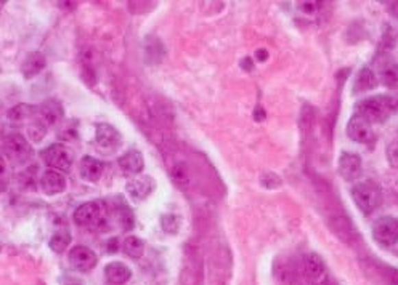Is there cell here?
I'll use <instances>...</instances> for the list:
<instances>
[{
  "label": "cell",
  "mask_w": 398,
  "mask_h": 285,
  "mask_svg": "<svg viewBox=\"0 0 398 285\" xmlns=\"http://www.w3.org/2000/svg\"><path fill=\"white\" fill-rule=\"evenodd\" d=\"M398 109L395 96L374 95L357 103V114L366 119L369 124H384Z\"/></svg>",
  "instance_id": "cell-1"
},
{
  "label": "cell",
  "mask_w": 398,
  "mask_h": 285,
  "mask_svg": "<svg viewBox=\"0 0 398 285\" xmlns=\"http://www.w3.org/2000/svg\"><path fill=\"white\" fill-rule=\"evenodd\" d=\"M2 152L5 161H10L12 165H21L32 157V146L21 133H8L2 139Z\"/></svg>",
  "instance_id": "cell-2"
},
{
  "label": "cell",
  "mask_w": 398,
  "mask_h": 285,
  "mask_svg": "<svg viewBox=\"0 0 398 285\" xmlns=\"http://www.w3.org/2000/svg\"><path fill=\"white\" fill-rule=\"evenodd\" d=\"M73 218L77 226L88 228V230H90V228L92 230H97V228H101L103 224L106 223L108 208L105 204L100 202V200H92V202L79 205L76 212L73 215Z\"/></svg>",
  "instance_id": "cell-3"
},
{
  "label": "cell",
  "mask_w": 398,
  "mask_h": 285,
  "mask_svg": "<svg viewBox=\"0 0 398 285\" xmlns=\"http://www.w3.org/2000/svg\"><path fill=\"white\" fill-rule=\"evenodd\" d=\"M352 199L360 212L364 215L373 213L382 202V193L373 181H363L352 188Z\"/></svg>",
  "instance_id": "cell-4"
},
{
  "label": "cell",
  "mask_w": 398,
  "mask_h": 285,
  "mask_svg": "<svg viewBox=\"0 0 398 285\" xmlns=\"http://www.w3.org/2000/svg\"><path fill=\"white\" fill-rule=\"evenodd\" d=\"M40 157L44 159V162L50 168L62 172H69V168L73 167L74 162V154L68 146H64L62 143H55L47 146L44 151L40 152Z\"/></svg>",
  "instance_id": "cell-5"
},
{
  "label": "cell",
  "mask_w": 398,
  "mask_h": 285,
  "mask_svg": "<svg viewBox=\"0 0 398 285\" xmlns=\"http://www.w3.org/2000/svg\"><path fill=\"white\" fill-rule=\"evenodd\" d=\"M301 271L302 277L306 280V285H326L327 282H331V277L327 274L325 263L315 254L303 256Z\"/></svg>",
  "instance_id": "cell-6"
},
{
  "label": "cell",
  "mask_w": 398,
  "mask_h": 285,
  "mask_svg": "<svg viewBox=\"0 0 398 285\" xmlns=\"http://www.w3.org/2000/svg\"><path fill=\"white\" fill-rule=\"evenodd\" d=\"M373 237L382 247L395 245L398 242V219L393 217L377 218L373 223Z\"/></svg>",
  "instance_id": "cell-7"
},
{
  "label": "cell",
  "mask_w": 398,
  "mask_h": 285,
  "mask_svg": "<svg viewBox=\"0 0 398 285\" xmlns=\"http://www.w3.org/2000/svg\"><path fill=\"white\" fill-rule=\"evenodd\" d=\"M69 264L76 271L81 273H90V271L98 264V256L92 249L86 245H77L71 249L68 255Z\"/></svg>",
  "instance_id": "cell-8"
},
{
  "label": "cell",
  "mask_w": 398,
  "mask_h": 285,
  "mask_svg": "<svg viewBox=\"0 0 398 285\" xmlns=\"http://www.w3.org/2000/svg\"><path fill=\"white\" fill-rule=\"evenodd\" d=\"M347 137L355 143H363V144L373 143L374 133H373L371 124L355 112L347 124Z\"/></svg>",
  "instance_id": "cell-9"
},
{
  "label": "cell",
  "mask_w": 398,
  "mask_h": 285,
  "mask_svg": "<svg viewBox=\"0 0 398 285\" xmlns=\"http://www.w3.org/2000/svg\"><path fill=\"white\" fill-rule=\"evenodd\" d=\"M339 175L345 181H357L363 174V161L355 152H343L339 157Z\"/></svg>",
  "instance_id": "cell-10"
},
{
  "label": "cell",
  "mask_w": 398,
  "mask_h": 285,
  "mask_svg": "<svg viewBox=\"0 0 398 285\" xmlns=\"http://www.w3.org/2000/svg\"><path fill=\"white\" fill-rule=\"evenodd\" d=\"M95 141L101 149H118L123 143V137L121 133L110 124H98L95 130Z\"/></svg>",
  "instance_id": "cell-11"
},
{
  "label": "cell",
  "mask_w": 398,
  "mask_h": 285,
  "mask_svg": "<svg viewBox=\"0 0 398 285\" xmlns=\"http://www.w3.org/2000/svg\"><path fill=\"white\" fill-rule=\"evenodd\" d=\"M40 189L44 191L47 195H56L63 193L66 189V178L62 172L56 170H47L44 175L40 176Z\"/></svg>",
  "instance_id": "cell-12"
},
{
  "label": "cell",
  "mask_w": 398,
  "mask_h": 285,
  "mask_svg": "<svg viewBox=\"0 0 398 285\" xmlns=\"http://www.w3.org/2000/svg\"><path fill=\"white\" fill-rule=\"evenodd\" d=\"M154 189V181L151 176L142 175L137 176V178L130 180L127 186H125V191H127L130 198L134 200H145L149 194L153 193Z\"/></svg>",
  "instance_id": "cell-13"
},
{
  "label": "cell",
  "mask_w": 398,
  "mask_h": 285,
  "mask_svg": "<svg viewBox=\"0 0 398 285\" xmlns=\"http://www.w3.org/2000/svg\"><path fill=\"white\" fill-rule=\"evenodd\" d=\"M39 119L45 125H56L64 119V109L62 103L56 100H47L39 106Z\"/></svg>",
  "instance_id": "cell-14"
},
{
  "label": "cell",
  "mask_w": 398,
  "mask_h": 285,
  "mask_svg": "<svg viewBox=\"0 0 398 285\" xmlns=\"http://www.w3.org/2000/svg\"><path fill=\"white\" fill-rule=\"evenodd\" d=\"M118 163L125 175H138L142 174L145 167V159L143 154L137 151V149H130V151L119 157Z\"/></svg>",
  "instance_id": "cell-15"
},
{
  "label": "cell",
  "mask_w": 398,
  "mask_h": 285,
  "mask_svg": "<svg viewBox=\"0 0 398 285\" xmlns=\"http://www.w3.org/2000/svg\"><path fill=\"white\" fill-rule=\"evenodd\" d=\"M105 277L111 285H124L132 277V271L121 261H111L105 266Z\"/></svg>",
  "instance_id": "cell-16"
},
{
  "label": "cell",
  "mask_w": 398,
  "mask_h": 285,
  "mask_svg": "<svg viewBox=\"0 0 398 285\" xmlns=\"http://www.w3.org/2000/svg\"><path fill=\"white\" fill-rule=\"evenodd\" d=\"M103 170H105V165L95 157L84 156L81 159V163H79V174H81L84 180L90 181V183H97L101 178Z\"/></svg>",
  "instance_id": "cell-17"
},
{
  "label": "cell",
  "mask_w": 398,
  "mask_h": 285,
  "mask_svg": "<svg viewBox=\"0 0 398 285\" xmlns=\"http://www.w3.org/2000/svg\"><path fill=\"white\" fill-rule=\"evenodd\" d=\"M47 66V59L44 53L40 51H32L26 56V59L21 64V72L26 79H32L37 74H40L44 71V68Z\"/></svg>",
  "instance_id": "cell-18"
},
{
  "label": "cell",
  "mask_w": 398,
  "mask_h": 285,
  "mask_svg": "<svg viewBox=\"0 0 398 285\" xmlns=\"http://www.w3.org/2000/svg\"><path fill=\"white\" fill-rule=\"evenodd\" d=\"M34 116H39V107L32 105H25V103L13 106L12 109H8L7 112V119L13 124H25L26 120L32 119Z\"/></svg>",
  "instance_id": "cell-19"
},
{
  "label": "cell",
  "mask_w": 398,
  "mask_h": 285,
  "mask_svg": "<svg viewBox=\"0 0 398 285\" xmlns=\"http://www.w3.org/2000/svg\"><path fill=\"white\" fill-rule=\"evenodd\" d=\"M377 87V77L369 68H363L362 71L358 72L357 79L353 82V93L358 95V93L364 92H371Z\"/></svg>",
  "instance_id": "cell-20"
},
{
  "label": "cell",
  "mask_w": 398,
  "mask_h": 285,
  "mask_svg": "<svg viewBox=\"0 0 398 285\" xmlns=\"http://www.w3.org/2000/svg\"><path fill=\"white\" fill-rule=\"evenodd\" d=\"M123 250L125 255L130 256V258H135V260L142 258L145 254V242L135 236H129V237H125V241L123 244Z\"/></svg>",
  "instance_id": "cell-21"
},
{
  "label": "cell",
  "mask_w": 398,
  "mask_h": 285,
  "mask_svg": "<svg viewBox=\"0 0 398 285\" xmlns=\"http://www.w3.org/2000/svg\"><path fill=\"white\" fill-rule=\"evenodd\" d=\"M379 77H381V82L387 88H397L398 87V66L392 63L386 64V66H382Z\"/></svg>",
  "instance_id": "cell-22"
},
{
  "label": "cell",
  "mask_w": 398,
  "mask_h": 285,
  "mask_svg": "<svg viewBox=\"0 0 398 285\" xmlns=\"http://www.w3.org/2000/svg\"><path fill=\"white\" fill-rule=\"evenodd\" d=\"M71 241L73 237L69 232H56V234L51 236L49 247L55 252V254H63V252L71 245Z\"/></svg>",
  "instance_id": "cell-23"
},
{
  "label": "cell",
  "mask_w": 398,
  "mask_h": 285,
  "mask_svg": "<svg viewBox=\"0 0 398 285\" xmlns=\"http://www.w3.org/2000/svg\"><path fill=\"white\" fill-rule=\"evenodd\" d=\"M145 53H147V58L153 56L151 63H158L159 59L164 56V46L158 39H154V37H148L147 44H145Z\"/></svg>",
  "instance_id": "cell-24"
},
{
  "label": "cell",
  "mask_w": 398,
  "mask_h": 285,
  "mask_svg": "<svg viewBox=\"0 0 398 285\" xmlns=\"http://www.w3.org/2000/svg\"><path fill=\"white\" fill-rule=\"evenodd\" d=\"M180 218L175 213H166L161 217V228L167 234H177L180 230Z\"/></svg>",
  "instance_id": "cell-25"
},
{
  "label": "cell",
  "mask_w": 398,
  "mask_h": 285,
  "mask_svg": "<svg viewBox=\"0 0 398 285\" xmlns=\"http://www.w3.org/2000/svg\"><path fill=\"white\" fill-rule=\"evenodd\" d=\"M45 133H47V127L40 119H37L36 122H32L29 125V128H27V135H29L32 141H40V139L45 137Z\"/></svg>",
  "instance_id": "cell-26"
},
{
  "label": "cell",
  "mask_w": 398,
  "mask_h": 285,
  "mask_svg": "<svg viewBox=\"0 0 398 285\" xmlns=\"http://www.w3.org/2000/svg\"><path fill=\"white\" fill-rule=\"evenodd\" d=\"M386 154H387L388 163H390L392 167L398 168V139L390 141V144H388L386 149Z\"/></svg>",
  "instance_id": "cell-27"
},
{
  "label": "cell",
  "mask_w": 398,
  "mask_h": 285,
  "mask_svg": "<svg viewBox=\"0 0 398 285\" xmlns=\"http://www.w3.org/2000/svg\"><path fill=\"white\" fill-rule=\"evenodd\" d=\"M260 183H262V186H264V188L275 189V188H279L281 186V180L275 174H265V175H262Z\"/></svg>",
  "instance_id": "cell-28"
},
{
  "label": "cell",
  "mask_w": 398,
  "mask_h": 285,
  "mask_svg": "<svg viewBox=\"0 0 398 285\" xmlns=\"http://www.w3.org/2000/svg\"><path fill=\"white\" fill-rule=\"evenodd\" d=\"M318 3L320 2H299V12H302L303 15L308 16V15H315V13L318 12Z\"/></svg>",
  "instance_id": "cell-29"
},
{
  "label": "cell",
  "mask_w": 398,
  "mask_h": 285,
  "mask_svg": "<svg viewBox=\"0 0 398 285\" xmlns=\"http://www.w3.org/2000/svg\"><path fill=\"white\" fill-rule=\"evenodd\" d=\"M387 10L393 18H397V20H398V2H388Z\"/></svg>",
  "instance_id": "cell-30"
},
{
  "label": "cell",
  "mask_w": 398,
  "mask_h": 285,
  "mask_svg": "<svg viewBox=\"0 0 398 285\" xmlns=\"http://www.w3.org/2000/svg\"><path fill=\"white\" fill-rule=\"evenodd\" d=\"M256 56H257V59H259V62H266V58H269V51L264 50V49H260V50L256 51Z\"/></svg>",
  "instance_id": "cell-31"
},
{
  "label": "cell",
  "mask_w": 398,
  "mask_h": 285,
  "mask_svg": "<svg viewBox=\"0 0 398 285\" xmlns=\"http://www.w3.org/2000/svg\"><path fill=\"white\" fill-rule=\"evenodd\" d=\"M110 245H111V247H110V249H108V252H111V254H112V252H118V250H119V247H118V239H111V241H110Z\"/></svg>",
  "instance_id": "cell-32"
}]
</instances>
